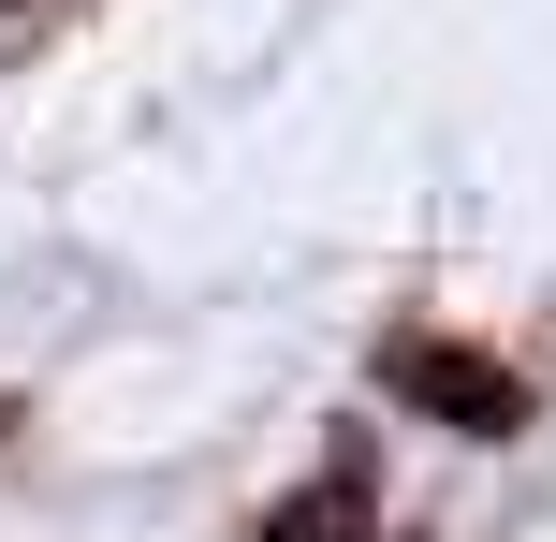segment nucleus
<instances>
[{"label":"nucleus","mask_w":556,"mask_h":542,"mask_svg":"<svg viewBox=\"0 0 556 542\" xmlns=\"http://www.w3.org/2000/svg\"><path fill=\"white\" fill-rule=\"evenodd\" d=\"M264 542H366V469L337 455V469H323V484H307V499H293V514H278Z\"/></svg>","instance_id":"obj_2"},{"label":"nucleus","mask_w":556,"mask_h":542,"mask_svg":"<svg viewBox=\"0 0 556 542\" xmlns=\"http://www.w3.org/2000/svg\"><path fill=\"white\" fill-rule=\"evenodd\" d=\"M381 396L440 411L454 440H513L528 426V381H513L498 352H469V338H381Z\"/></svg>","instance_id":"obj_1"},{"label":"nucleus","mask_w":556,"mask_h":542,"mask_svg":"<svg viewBox=\"0 0 556 542\" xmlns=\"http://www.w3.org/2000/svg\"><path fill=\"white\" fill-rule=\"evenodd\" d=\"M0 15H15V0H0Z\"/></svg>","instance_id":"obj_3"}]
</instances>
